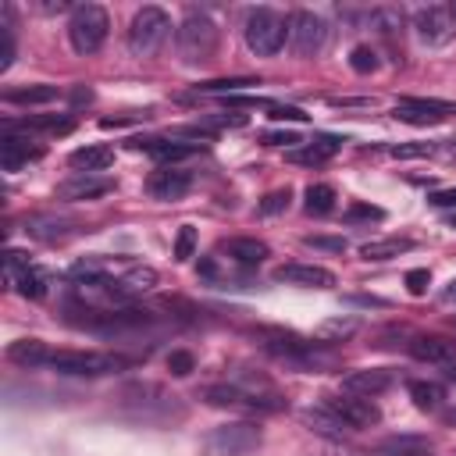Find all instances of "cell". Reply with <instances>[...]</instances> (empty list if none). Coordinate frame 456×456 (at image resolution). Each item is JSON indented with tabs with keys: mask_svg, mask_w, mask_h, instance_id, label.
<instances>
[{
	"mask_svg": "<svg viewBox=\"0 0 456 456\" xmlns=\"http://www.w3.org/2000/svg\"><path fill=\"white\" fill-rule=\"evenodd\" d=\"M200 399L221 410H249V413L285 410V395L271 381H217V385H207Z\"/></svg>",
	"mask_w": 456,
	"mask_h": 456,
	"instance_id": "obj_1",
	"label": "cell"
},
{
	"mask_svg": "<svg viewBox=\"0 0 456 456\" xmlns=\"http://www.w3.org/2000/svg\"><path fill=\"white\" fill-rule=\"evenodd\" d=\"M217 43H221V28L203 11L185 14L182 25L175 28V46H178V57L185 64H207V61H214Z\"/></svg>",
	"mask_w": 456,
	"mask_h": 456,
	"instance_id": "obj_2",
	"label": "cell"
},
{
	"mask_svg": "<svg viewBox=\"0 0 456 456\" xmlns=\"http://www.w3.org/2000/svg\"><path fill=\"white\" fill-rule=\"evenodd\" d=\"M46 367L57 374H75V378H100L132 367V356L121 353H96V349H50Z\"/></svg>",
	"mask_w": 456,
	"mask_h": 456,
	"instance_id": "obj_3",
	"label": "cell"
},
{
	"mask_svg": "<svg viewBox=\"0 0 456 456\" xmlns=\"http://www.w3.org/2000/svg\"><path fill=\"white\" fill-rule=\"evenodd\" d=\"M121 403L132 410V417L139 420H175L182 417V403L178 395H171L164 385L157 381H135V385H125L121 388Z\"/></svg>",
	"mask_w": 456,
	"mask_h": 456,
	"instance_id": "obj_4",
	"label": "cell"
},
{
	"mask_svg": "<svg viewBox=\"0 0 456 456\" xmlns=\"http://www.w3.org/2000/svg\"><path fill=\"white\" fill-rule=\"evenodd\" d=\"M242 32H246V46L256 57H274L285 46V39H289V21L274 7H256V11L246 14Z\"/></svg>",
	"mask_w": 456,
	"mask_h": 456,
	"instance_id": "obj_5",
	"label": "cell"
},
{
	"mask_svg": "<svg viewBox=\"0 0 456 456\" xmlns=\"http://www.w3.org/2000/svg\"><path fill=\"white\" fill-rule=\"evenodd\" d=\"M107 28H110V18L100 4H78L71 7V18H68V43L82 57L96 53L107 43Z\"/></svg>",
	"mask_w": 456,
	"mask_h": 456,
	"instance_id": "obj_6",
	"label": "cell"
},
{
	"mask_svg": "<svg viewBox=\"0 0 456 456\" xmlns=\"http://www.w3.org/2000/svg\"><path fill=\"white\" fill-rule=\"evenodd\" d=\"M171 36V18L164 7H139L128 21V50L135 57H153Z\"/></svg>",
	"mask_w": 456,
	"mask_h": 456,
	"instance_id": "obj_7",
	"label": "cell"
},
{
	"mask_svg": "<svg viewBox=\"0 0 456 456\" xmlns=\"http://www.w3.org/2000/svg\"><path fill=\"white\" fill-rule=\"evenodd\" d=\"M264 435L256 424L249 420H232V424H217L214 431H207L203 445L214 452V456H246L253 449H260Z\"/></svg>",
	"mask_w": 456,
	"mask_h": 456,
	"instance_id": "obj_8",
	"label": "cell"
},
{
	"mask_svg": "<svg viewBox=\"0 0 456 456\" xmlns=\"http://www.w3.org/2000/svg\"><path fill=\"white\" fill-rule=\"evenodd\" d=\"M328 43V25L314 11H296L289 18V46L296 57H317Z\"/></svg>",
	"mask_w": 456,
	"mask_h": 456,
	"instance_id": "obj_9",
	"label": "cell"
},
{
	"mask_svg": "<svg viewBox=\"0 0 456 456\" xmlns=\"http://www.w3.org/2000/svg\"><path fill=\"white\" fill-rule=\"evenodd\" d=\"M413 32L420 43L428 46H442L456 36V7H445V4H431V7H420L413 14Z\"/></svg>",
	"mask_w": 456,
	"mask_h": 456,
	"instance_id": "obj_10",
	"label": "cell"
},
{
	"mask_svg": "<svg viewBox=\"0 0 456 456\" xmlns=\"http://www.w3.org/2000/svg\"><path fill=\"white\" fill-rule=\"evenodd\" d=\"M324 410H331L349 431H363L370 424L381 420V410L374 406V399H363V395H335V399H324Z\"/></svg>",
	"mask_w": 456,
	"mask_h": 456,
	"instance_id": "obj_11",
	"label": "cell"
},
{
	"mask_svg": "<svg viewBox=\"0 0 456 456\" xmlns=\"http://www.w3.org/2000/svg\"><path fill=\"white\" fill-rule=\"evenodd\" d=\"M449 110H456L452 103H442V100H420V96H410V100H399L392 118L395 121H406V125H438Z\"/></svg>",
	"mask_w": 456,
	"mask_h": 456,
	"instance_id": "obj_12",
	"label": "cell"
},
{
	"mask_svg": "<svg viewBox=\"0 0 456 456\" xmlns=\"http://www.w3.org/2000/svg\"><path fill=\"white\" fill-rule=\"evenodd\" d=\"M192 189V175L185 167H157L146 178V192L153 200H182Z\"/></svg>",
	"mask_w": 456,
	"mask_h": 456,
	"instance_id": "obj_13",
	"label": "cell"
},
{
	"mask_svg": "<svg viewBox=\"0 0 456 456\" xmlns=\"http://www.w3.org/2000/svg\"><path fill=\"white\" fill-rule=\"evenodd\" d=\"M36 160H43V146H28V135L4 132V139H0V164H4V171H21V167H28Z\"/></svg>",
	"mask_w": 456,
	"mask_h": 456,
	"instance_id": "obj_14",
	"label": "cell"
},
{
	"mask_svg": "<svg viewBox=\"0 0 456 456\" xmlns=\"http://www.w3.org/2000/svg\"><path fill=\"white\" fill-rule=\"evenodd\" d=\"M217 253H224V256H228L232 264H239V267H260V264L271 256L267 242H264V239H253V235L224 239V242L217 246Z\"/></svg>",
	"mask_w": 456,
	"mask_h": 456,
	"instance_id": "obj_15",
	"label": "cell"
},
{
	"mask_svg": "<svg viewBox=\"0 0 456 456\" xmlns=\"http://www.w3.org/2000/svg\"><path fill=\"white\" fill-rule=\"evenodd\" d=\"M274 281L299 285V289H331L335 285V274L328 267H317V264H281L274 271Z\"/></svg>",
	"mask_w": 456,
	"mask_h": 456,
	"instance_id": "obj_16",
	"label": "cell"
},
{
	"mask_svg": "<svg viewBox=\"0 0 456 456\" xmlns=\"http://www.w3.org/2000/svg\"><path fill=\"white\" fill-rule=\"evenodd\" d=\"M114 192V178L107 175H71L68 182L57 185V196L61 200H96V196H107Z\"/></svg>",
	"mask_w": 456,
	"mask_h": 456,
	"instance_id": "obj_17",
	"label": "cell"
},
{
	"mask_svg": "<svg viewBox=\"0 0 456 456\" xmlns=\"http://www.w3.org/2000/svg\"><path fill=\"white\" fill-rule=\"evenodd\" d=\"M388 385H392V374L381 370V367H374V370H349V374L342 378V392H346V395H363V399L381 395Z\"/></svg>",
	"mask_w": 456,
	"mask_h": 456,
	"instance_id": "obj_18",
	"label": "cell"
},
{
	"mask_svg": "<svg viewBox=\"0 0 456 456\" xmlns=\"http://www.w3.org/2000/svg\"><path fill=\"white\" fill-rule=\"evenodd\" d=\"M431 452L435 442L424 435H388L370 449V456H431Z\"/></svg>",
	"mask_w": 456,
	"mask_h": 456,
	"instance_id": "obj_19",
	"label": "cell"
},
{
	"mask_svg": "<svg viewBox=\"0 0 456 456\" xmlns=\"http://www.w3.org/2000/svg\"><path fill=\"white\" fill-rule=\"evenodd\" d=\"M132 146L146 150L153 160H160V167H175V160H185L192 153H200V142H167V139H135Z\"/></svg>",
	"mask_w": 456,
	"mask_h": 456,
	"instance_id": "obj_20",
	"label": "cell"
},
{
	"mask_svg": "<svg viewBox=\"0 0 456 456\" xmlns=\"http://www.w3.org/2000/svg\"><path fill=\"white\" fill-rule=\"evenodd\" d=\"M410 353H413L417 360H424V363H438V367H442V363L456 360V342L445 338V335H413Z\"/></svg>",
	"mask_w": 456,
	"mask_h": 456,
	"instance_id": "obj_21",
	"label": "cell"
},
{
	"mask_svg": "<svg viewBox=\"0 0 456 456\" xmlns=\"http://www.w3.org/2000/svg\"><path fill=\"white\" fill-rule=\"evenodd\" d=\"M75 128L71 118H61V114H32V118H21V121H4V132H46V135H68Z\"/></svg>",
	"mask_w": 456,
	"mask_h": 456,
	"instance_id": "obj_22",
	"label": "cell"
},
{
	"mask_svg": "<svg viewBox=\"0 0 456 456\" xmlns=\"http://www.w3.org/2000/svg\"><path fill=\"white\" fill-rule=\"evenodd\" d=\"M338 150H342V139H338V135H317V139L306 142L303 150H292L289 160H292V164H310V167H317V164L331 160Z\"/></svg>",
	"mask_w": 456,
	"mask_h": 456,
	"instance_id": "obj_23",
	"label": "cell"
},
{
	"mask_svg": "<svg viewBox=\"0 0 456 456\" xmlns=\"http://www.w3.org/2000/svg\"><path fill=\"white\" fill-rule=\"evenodd\" d=\"M68 164L78 171V175H100V171H107L110 164H114V150L110 146H78V150H71V157H68Z\"/></svg>",
	"mask_w": 456,
	"mask_h": 456,
	"instance_id": "obj_24",
	"label": "cell"
},
{
	"mask_svg": "<svg viewBox=\"0 0 456 456\" xmlns=\"http://www.w3.org/2000/svg\"><path fill=\"white\" fill-rule=\"evenodd\" d=\"M46 356H50V346L39 342V338H18L7 346V360L25 367V370H36V367H46Z\"/></svg>",
	"mask_w": 456,
	"mask_h": 456,
	"instance_id": "obj_25",
	"label": "cell"
},
{
	"mask_svg": "<svg viewBox=\"0 0 456 456\" xmlns=\"http://www.w3.org/2000/svg\"><path fill=\"white\" fill-rule=\"evenodd\" d=\"M413 249V239H406V235H388V239H374V242H363L360 246V256L363 260H374V264H381V260H392V256H399V253H410Z\"/></svg>",
	"mask_w": 456,
	"mask_h": 456,
	"instance_id": "obj_26",
	"label": "cell"
},
{
	"mask_svg": "<svg viewBox=\"0 0 456 456\" xmlns=\"http://www.w3.org/2000/svg\"><path fill=\"white\" fill-rule=\"evenodd\" d=\"M11 289H14L18 296H25V299H43V296H46V289H50V274H46L43 267L28 264V267L11 281Z\"/></svg>",
	"mask_w": 456,
	"mask_h": 456,
	"instance_id": "obj_27",
	"label": "cell"
},
{
	"mask_svg": "<svg viewBox=\"0 0 456 456\" xmlns=\"http://www.w3.org/2000/svg\"><path fill=\"white\" fill-rule=\"evenodd\" d=\"M406 392H410L417 410H442V403H445V385H438V381L417 378V381L406 385Z\"/></svg>",
	"mask_w": 456,
	"mask_h": 456,
	"instance_id": "obj_28",
	"label": "cell"
},
{
	"mask_svg": "<svg viewBox=\"0 0 456 456\" xmlns=\"http://www.w3.org/2000/svg\"><path fill=\"white\" fill-rule=\"evenodd\" d=\"M303 196H306V203H303L306 214H317V217H321V214H331V207H335V189H331L328 182H314V185H306Z\"/></svg>",
	"mask_w": 456,
	"mask_h": 456,
	"instance_id": "obj_29",
	"label": "cell"
},
{
	"mask_svg": "<svg viewBox=\"0 0 456 456\" xmlns=\"http://www.w3.org/2000/svg\"><path fill=\"white\" fill-rule=\"evenodd\" d=\"M303 420L314 428V431H321V435H331V438H342L349 428L331 413V410H324V406H317V410H306L303 413Z\"/></svg>",
	"mask_w": 456,
	"mask_h": 456,
	"instance_id": "obj_30",
	"label": "cell"
},
{
	"mask_svg": "<svg viewBox=\"0 0 456 456\" xmlns=\"http://www.w3.org/2000/svg\"><path fill=\"white\" fill-rule=\"evenodd\" d=\"M7 103H50L57 100V86H25V89H7L4 93Z\"/></svg>",
	"mask_w": 456,
	"mask_h": 456,
	"instance_id": "obj_31",
	"label": "cell"
},
{
	"mask_svg": "<svg viewBox=\"0 0 456 456\" xmlns=\"http://www.w3.org/2000/svg\"><path fill=\"white\" fill-rule=\"evenodd\" d=\"M68 217H32L28 221V232L36 235V239H43V242H57V239H64L68 235Z\"/></svg>",
	"mask_w": 456,
	"mask_h": 456,
	"instance_id": "obj_32",
	"label": "cell"
},
{
	"mask_svg": "<svg viewBox=\"0 0 456 456\" xmlns=\"http://www.w3.org/2000/svg\"><path fill=\"white\" fill-rule=\"evenodd\" d=\"M249 86H260V82L256 78H214V82H203L200 93H224V96H232V93L249 89Z\"/></svg>",
	"mask_w": 456,
	"mask_h": 456,
	"instance_id": "obj_33",
	"label": "cell"
},
{
	"mask_svg": "<svg viewBox=\"0 0 456 456\" xmlns=\"http://www.w3.org/2000/svg\"><path fill=\"white\" fill-rule=\"evenodd\" d=\"M289 200H292V192L289 189H274V192H267L264 200H260V214L264 217H274V214H281V210H289Z\"/></svg>",
	"mask_w": 456,
	"mask_h": 456,
	"instance_id": "obj_34",
	"label": "cell"
},
{
	"mask_svg": "<svg viewBox=\"0 0 456 456\" xmlns=\"http://www.w3.org/2000/svg\"><path fill=\"white\" fill-rule=\"evenodd\" d=\"M167 370H171L175 378H185V374L196 370V356H192L189 349H171V353H167Z\"/></svg>",
	"mask_w": 456,
	"mask_h": 456,
	"instance_id": "obj_35",
	"label": "cell"
},
{
	"mask_svg": "<svg viewBox=\"0 0 456 456\" xmlns=\"http://www.w3.org/2000/svg\"><path fill=\"white\" fill-rule=\"evenodd\" d=\"M28 264H32V260H28V253H21V249H7V253H4V281L11 285V281H14Z\"/></svg>",
	"mask_w": 456,
	"mask_h": 456,
	"instance_id": "obj_36",
	"label": "cell"
},
{
	"mask_svg": "<svg viewBox=\"0 0 456 456\" xmlns=\"http://www.w3.org/2000/svg\"><path fill=\"white\" fill-rule=\"evenodd\" d=\"M385 217V210L381 207H370V203H353L349 210H346V224H360V221H381Z\"/></svg>",
	"mask_w": 456,
	"mask_h": 456,
	"instance_id": "obj_37",
	"label": "cell"
},
{
	"mask_svg": "<svg viewBox=\"0 0 456 456\" xmlns=\"http://www.w3.org/2000/svg\"><path fill=\"white\" fill-rule=\"evenodd\" d=\"M196 249V228L192 224H182L178 235H175V260H189Z\"/></svg>",
	"mask_w": 456,
	"mask_h": 456,
	"instance_id": "obj_38",
	"label": "cell"
},
{
	"mask_svg": "<svg viewBox=\"0 0 456 456\" xmlns=\"http://www.w3.org/2000/svg\"><path fill=\"white\" fill-rule=\"evenodd\" d=\"M349 64H353V71L367 75V71H374V68H378V53H374L370 46H353V53H349Z\"/></svg>",
	"mask_w": 456,
	"mask_h": 456,
	"instance_id": "obj_39",
	"label": "cell"
},
{
	"mask_svg": "<svg viewBox=\"0 0 456 456\" xmlns=\"http://www.w3.org/2000/svg\"><path fill=\"white\" fill-rule=\"evenodd\" d=\"M392 157H431L435 153V142H395L388 146Z\"/></svg>",
	"mask_w": 456,
	"mask_h": 456,
	"instance_id": "obj_40",
	"label": "cell"
},
{
	"mask_svg": "<svg viewBox=\"0 0 456 456\" xmlns=\"http://www.w3.org/2000/svg\"><path fill=\"white\" fill-rule=\"evenodd\" d=\"M356 331V321H328V324H321V331H317V338H346V335H353Z\"/></svg>",
	"mask_w": 456,
	"mask_h": 456,
	"instance_id": "obj_41",
	"label": "cell"
},
{
	"mask_svg": "<svg viewBox=\"0 0 456 456\" xmlns=\"http://www.w3.org/2000/svg\"><path fill=\"white\" fill-rule=\"evenodd\" d=\"M264 107L271 110L267 118H274V121H306V114H303L299 107H289V103H271V100H267Z\"/></svg>",
	"mask_w": 456,
	"mask_h": 456,
	"instance_id": "obj_42",
	"label": "cell"
},
{
	"mask_svg": "<svg viewBox=\"0 0 456 456\" xmlns=\"http://www.w3.org/2000/svg\"><path fill=\"white\" fill-rule=\"evenodd\" d=\"M428 285H431V271H428V267H413V271H406V289H410L413 296H424Z\"/></svg>",
	"mask_w": 456,
	"mask_h": 456,
	"instance_id": "obj_43",
	"label": "cell"
},
{
	"mask_svg": "<svg viewBox=\"0 0 456 456\" xmlns=\"http://www.w3.org/2000/svg\"><path fill=\"white\" fill-rule=\"evenodd\" d=\"M303 242L306 246H317V249H331V253H342L346 249V239H331V235H306Z\"/></svg>",
	"mask_w": 456,
	"mask_h": 456,
	"instance_id": "obj_44",
	"label": "cell"
},
{
	"mask_svg": "<svg viewBox=\"0 0 456 456\" xmlns=\"http://www.w3.org/2000/svg\"><path fill=\"white\" fill-rule=\"evenodd\" d=\"M428 203H431V207H452V210H456V185H452V189H435V192L428 196Z\"/></svg>",
	"mask_w": 456,
	"mask_h": 456,
	"instance_id": "obj_45",
	"label": "cell"
},
{
	"mask_svg": "<svg viewBox=\"0 0 456 456\" xmlns=\"http://www.w3.org/2000/svg\"><path fill=\"white\" fill-rule=\"evenodd\" d=\"M264 142H271V146H292V142H299V135H292V132H264Z\"/></svg>",
	"mask_w": 456,
	"mask_h": 456,
	"instance_id": "obj_46",
	"label": "cell"
},
{
	"mask_svg": "<svg viewBox=\"0 0 456 456\" xmlns=\"http://www.w3.org/2000/svg\"><path fill=\"white\" fill-rule=\"evenodd\" d=\"M89 100H93L89 89H75V93H71V103H89Z\"/></svg>",
	"mask_w": 456,
	"mask_h": 456,
	"instance_id": "obj_47",
	"label": "cell"
},
{
	"mask_svg": "<svg viewBox=\"0 0 456 456\" xmlns=\"http://www.w3.org/2000/svg\"><path fill=\"white\" fill-rule=\"evenodd\" d=\"M442 424H449V428H456V406H449V410H442Z\"/></svg>",
	"mask_w": 456,
	"mask_h": 456,
	"instance_id": "obj_48",
	"label": "cell"
},
{
	"mask_svg": "<svg viewBox=\"0 0 456 456\" xmlns=\"http://www.w3.org/2000/svg\"><path fill=\"white\" fill-rule=\"evenodd\" d=\"M442 370H445V378H449V381H456V360H449V363H442Z\"/></svg>",
	"mask_w": 456,
	"mask_h": 456,
	"instance_id": "obj_49",
	"label": "cell"
},
{
	"mask_svg": "<svg viewBox=\"0 0 456 456\" xmlns=\"http://www.w3.org/2000/svg\"><path fill=\"white\" fill-rule=\"evenodd\" d=\"M445 296H449V299L456 303V281H449V289H445Z\"/></svg>",
	"mask_w": 456,
	"mask_h": 456,
	"instance_id": "obj_50",
	"label": "cell"
},
{
	"mask_svg": "<svg viewBox=\"0 0 456 456\" xmlns=\"http://www.w3.org/2000/svg\"><path fill=\"white\" fill-rule=\"evenodd\" d=\"M449 228H456V210H452V214H449Z\"/></svg>",
	"mask_w": 456,
	"mask_h": 456,
	"instance_id": "obj_51",
	"label": "cell"
},
{
	"mask_svg": "<svg viewBox=\"0 0 456 456\" xmlns=\"http://www.w3.org/2000/svg\"><path fill=\"white\" fill-rule=\"evenodd\" d=\"M452 324H456V317H452Z\"/></svg>",
	"mask_w": 456,
	"mask_h": 456,
	"instance_id": "obj_52",
	"label": "cell"
}]
</instances>
